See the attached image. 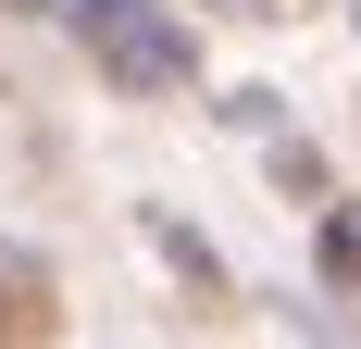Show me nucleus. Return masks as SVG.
Returning <instances> with one entry per match:
<instances>
[{
    "label": "nucleus",
    "instance_id": "2",
    "mask_svg": "<svg viewBox=\"0 0 361 349\" xmlns=\"http://www.w3.org/2000/svg\"><path fill=\"white\" fill-rule=\"evenodd\" d=\"M324 262H336V275H361V212H336V225H324Z\"/></svg>",
    "mask_w": 361,
    "mask_h": 349
},
{
    "label": "nucleus",
    "instance_id": "1",
    "mask_svg": "<svg viewBox=\"0 0 361 349\" xmlns=\"http://www.w3.org/2000/svg\"><path fill=\"white\" fill-rule=\"evenodd\" d=\"M0 337H13V349L50 337V275H37L25 249H0Z\"/></svg>",
    "mask_w": 361,
    "mask_h": 349
}]
</instances>
